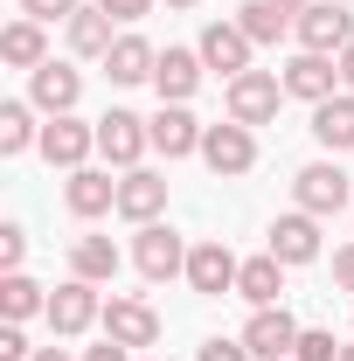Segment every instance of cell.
<instances>
[{"instance_id": "cb8c5ba5", "label": "cell", "mask_w": 354, "mask_h": 361, "mask_svg": "<svg viewBox=\"0 0 354 361\" xmlns=\"http://www.w3.org/2000/svg\"><path fill=\"white\" fill-rule=\"evenodd\" d=\"M236 292H243V299H250V306H278V292H285V264H278V257H250V264L236 271Z\"/></svg>"}, {"instance_id": "7c38bea8", "label": "cell", "mask_w": 354, "mask_h": 361, "mask_svg": "<svg viewBox=\"0 0 354 361\" xmlns=\"http://www.w3.org/2000/svg\"><path fill=\"white\" fill-rule=\"evenodd\" d=\"M90 153H97V126L70 118V111L42 126V160H49V167H70V174H77V167H84Z\"/></svg>"}, {"instance_id": "d590c367", "label": "cell", "mask_w": 354, "mask_h": 361, "mask_svg": "<svg viewBox=\"0 0 354 361\" xmlns=\"http://www.w3.org/2000/svg\"><path fill=\"white\" fill-rule=\"evenodd\" d=\"M133 348H118V341H104V348H84V361H126Z\"/></svg>"}, {"instance_id": "8992f818", "label": "cell", "mask_w": 354, "mask_h": 361, "mask_svg": "<svg viewBox=\"0 0 354 361\" xmlns=\"http://www.w3.org/2000/svg\"><path fill=\"white\" fill-rule=\"evenodd\" d=\"M202 160H209L222 180L250 174V167H257V139H250V126H236V118H229V126H209V133H202Z\"/></svg>"}, {"instance_id": "30bf717a", "label": "cell", "mask_w": 354, "mask_h": 361, "mask_svg": "<svg viewBox=\"0 0 354 361\" xmlns=\"http://www.w3.org/2000/svg\"><path fill=\"white\" fill-rule=\"evenodd\" d=\"M42 319L63 334V341H70V334H84L90 319H104V306H97V285H90V278H70V285H56Z\"/></svg>"}, {"instance_id": "484cf974", "label": "cell", "mask_w": 354, "mask_h": 361, "mask_svg": "<svg viewBox=\"0 0 354 361\" xmlns=\"http://www.w3.org/2000/svg\"><path fill=\"white\" fill-rule=\"evenodd\" d=\"M28 313H49V292L35 285V278L7 271V278H0V319H14V326H21Z\"/></svg>"}, {"instance_id": "b9f144b4", "label": "cell", "mask_w": 354, "mask_h": 361, "mask_svg": "<svg viewBox=\"0 0 354 361\" xmlns=\"http://www.w3.org/2000/svg\"><path fill=\"white\" fill-rule=\"evenodd\" d=\"M334 7H354V0H334Z\"/></svg>"}, {"instance_id": "5bb4252c", "label": "cell", "mask_w": 354, "mask_h": 361, "mask_svg": "<svg viewBox=\"0 0 354 361\" xmlns=\"http://www.w3.org/2000/svg\"><path fill=\"white\" fill-rule=\"evenodd\" d=\"M195 49H202V63H209L216 77H243V70H250V49H257V42H250L236 21H209Z\"/></svg>"}, {"instance_id": "603a6c76", "label": "cell", "mask_w": 354, "mask_h": 361, "mask_svg": "<svg viewBox=\"0 0 354 361\" xmlns=\"http://www.w3.org/2000/svg\"><path fill=\"white\" fill-rule=\"evenodd\" d=\"M111 42H118V35H111V14H104V7H77V14H70V49H77V56H97V63H104Z\"/></svg>"}, {"instance_id": "7a4b0ae2", "label": "cell", "mask_w": 354, "mask_h": 361, "mask_svg": "<svg viewBox=\"0 0 354 361\" xmlns=\"http://www.w3.org/2000/svg\"><path fill=\"white\" fill-rule=\"evenodd\" d=\"M133 264H139V278L167 285V278H181V271H188V243H181L167 223H139V236H133Z\"/></svg>"}, {"instance_id": "ab89813d", "label": "cell", "mask_w": 354, "mask_h": 361, "mask_svg": "<svg viewBox=\"0 0 354 361\" xmlns=\"http://www.w3.org/2000/svg\"><path fill=\"white\" fill-rule=\"evenodd\" d=\"M167 7H195V0H167Z\"/></svg>"}, {"instance_id": "d6a6232c", "label": "cell", "mask_w": 354, "mask_h": 361, "mask_svg": "<svg viewBox=\"0 0 354 361\" xmlns=\"http://www.w3.org/2000/svg\"><path fill=\"white\" fill-rule=\"evenodd\" d=\"M21 250H28V236L21 229H0V271H21Z\"/></svg>"}, {"instance_id": "277c9868", "label": "cell", "mask_w": 354, "mask_h": 361, "mask_svg": "<svg viewBox=\"0 0 354 361\" xmlns=\"http://www.w3.org/2000/svg\"><path fill=\"white\" fill-rule=\"evenodd\" d=\"M292 28H299V49H312V56H341V49L354 42L348 7H334V0H312V7L292 21Z\"/></svg>"}, {"instance_id": "ac0fdd59", "label": "cell", "mask_w": 354, "mask_h": 361, "mask_svg": "<svg viewBox=\"0 0 354 361\" xmlns=\"http://www.w3.org/2000/svg\"><path fill=\"white\" fill-rule=\"evenodd\" d=\"M146 133H153V146H160L167 160H188V153H202V133H209V126H195L188 104H160V118H146Z\"/></svg>"}, {"instance_id": "5b68a950", "label": "cell", "mask_w": 354, "mask_h": 361, "mask_svg": "<svg viewBox=\"0 0 354 361\" xmlns=\"http://www.w3.org/2000/svg\"><path fill=\"white\" fill-rule=\"evenodd\" d=\"M146 146H153V133H146V118H139V111H104V118H97V153H104L111 167H126V174H133Z\"/></svg>"}, {"instance_id": "1f68e13d", "label": "cell", "mask_w": 354, "mask_h": 361, "mask_svg": "<svg viewBox=\"0 0 354 361\" xmlns=\"http://www.w3.org/2000/svg\"><path fill=\"white\" fill-rule=\"evenodd\" d=\"M0 361H35V348L21 341V326H14V319L0 326Z\"/></svg>"}, {"instance_id": "d4e9b609", "label": "cell", "mask_w": 354, "mask_h": 361, "mask_svg": "<svg viewBox=\"0 0 354 361\" xmlns=\"http://www.w3.org/2000/svg\"><path fill=\"white\" fill-rule=\"evenodd\" d=\"M0 56H7L14 70H42V63H49V42H42V21H28V14H21V21H14V28L0 35Z\"/></svg>"}, {"instance_id": "2e32d148", "label": "cell", "mask_w": 354, "mask_h": 361, "mask_svg": "<svg viewBox=\"0 0 354 361\" xmlns=\"http://www.w3.org/2000/svg\"><path fill=\"white\" fill-rule=\"evenodd\" d=\"M160 209H167V174L133 167V174L118 180V216L126 223H160Z\"/></svg>"}, {"instance_id": "60d3db41", "label": "cell", "mask_w": 354, "mask_h": 361, "mask_svg": "<svg viewBox=\"0 0 354 361\" xmlns=\"http://www.w3.org/2000/svg\"><path fill=\"white\" fill-rule=\"evenodd\" d=\"M341 361H354V348H341Z\"/></svg>"}, {"instance_id": "8d00e7d4", "label": "cell", "mask_w": 354, "mask_h": 361, "mask_svg": "<svg viewBox=\"0 0 354 361\" xmlns=\"http://www.w3.org/2000/svg\"><path fill=\"white\" fill-rule=\"evenodd\" d=\"M341 84H348V90H354V42H348V49H341Z\"/></svg>"}, {"instance_id": "f546056e", "label": "cell", "mask_w": 354, "mask_h": 361, "mask_svg": "<svg viewBox=\"0 0 354 361\" xmlns=\"http://www.w3.org/2000/svg\"><path fill=\"white\" fill-rule=\"evenodd\" d=\"M77 7H84V0H21V14H28V21H70Z\"/></svg>"}, {"instance_id": "52a82bcc", "label": "cell", "mask_w": 354, "mask_h": 361, "mask_svg": "<svg viewBox=\"0 0 354 361\" xmlns=\"http://www.w3.org/2000/svg\"><path fill=\"white\" fill-rule=\"evenodd\" d=\"M285 97H306V104H326L334 97V84H341V56H312V49H299L285 70Z\"/></svg>"}, {"instance_id": "7402d4cb", "label": "cell", "mask_w": 354, "mask_h": 361, "mask_svg": "<svg viewBox=\"0 0 354 361\" xmlns=\"http://www.w3.org/2000/svg\"><path fill=\"white\" fill-rule=\"evenodd\" d=\"M118 264H126V257H118V243H111V236H77V243H70V271L90 278V285H111Z\"/></svg>"}, {"instance_id": "9a60e30c", "label": "cell", "mask_w": 354, "mask_h": 361, "mask_svg": "<svg viewBox=\"0 0 354 361\" xmlns=\"http://www.w3.org/2000/svg\"><path fill=\"white\" fill-rule=\"evenodd\" d=\"M202 49H160V63H153V90H160V104H188L195 84H202Z\"/></svg>"}, {"instance_id": "74e56055", "label": "cell", "mask_w": 354, "mask_h": 361, "mask_svg": "<svg viewBox=\"0 0 354 361\" xmlns=\"http://www.w3.org/2000/svg\"><path fill=\"white\" fill-rule=\"evenodd\" d=\"M271 7H278V14H292V21H299V14H306L312 0H271Z\"/></svg>"}, {"instance_id": "9c48e42d", "label": "cell", "mask_w": 354, "mask_h": 361, "mask_svg": "<svg viewBox=\"0 0 354 361\" xmlns=\"http://www.w3.org/2000/svg\"><path fill=\"white\" fill-rule=\"evenodd\" d=\"M104 341H118V348H153L160 341V313L146 306V299H104Z\"/></svg>"}, {"instance_id": "83f0119b", "label": "cell", "mask_w": 354, "mask_h": 361, "mask_svg": "<svg viewBox=\"0 0 354 361\" xmlns=\"http://www.w3.org/2000/svg\"><path fill=\"white\" fill-rule=\"evenodd\" d=\"M35 146V111L28 104H0V153H28Z\"/></svg>"}, {"instance_id": "44dd1931", "label": "cell", "mask_w": 354, "mask_h": 361, "mask_svg": "<svg viewBox=\"0 0 354 361\" xmlns=\"http://www.w3.org/2000/svg\"><path fill=\"white\" fill-rule=\"evenodd\" d=\"M312 139L326 153H348L354 146V90H334L326 104H312Z\"/></svg>"}, {"instance_id": "3957f363", "label": "cell", "mask_w": 354, "mask_h": 361, "mask_svg": "<svg viewBox=\"0 0 354 361\" xmlns=\"http://www.w3.org/2000/svg\"><path fill=\"white\" fill-rule=\"evenodd\" d=\"M299 334H306V326L285 313V306H257L250 326H243V348H250L257 361H292L299 355Z\"/></svg>"}, {"instance_id": "4316f807", "label": "cell", "mask_w": 354, "mask_h": 361, "mask_svg": "<svg viewBox=\"0 0 354 361\" xmlns=\"http://www.w3.org/2000/svg\"><path fill=\"white\" fill-rule=\"evenodd\" d=\"M236 28H243L250 42H278V35L292 28V14H278L271 0H243V7H236Z\"/></svg>"}, {"instance_id": "d6986e66", "label": "cell", "mask_w": 354, "mask_h": 361, "mask_svg": "<svg viewBox=\"0 0 354 361\" xmlns=\"http://www.w3.org/2000/svg\"><path fill=\"white\" fill-rule=\"evenodd\" d=\"M153 63H160V49L146 42V35H118L111 56H104V77L111 84H153Z\"/></svg>"}, {"instance_id": "e575fe53", "label": "cell", "mask_w": 354, "mask_h": 361, "mask_svg": "<svg viewBox=\"0 0 354 361\" xmlns=\"http://www.w3.org/2000/svg\"><path fill=\"white\" fill-rule=\"evenodd\" d=\"M334 285L354 292V243H348V250H334Z\"/></svg>"}, {"instance_id": "f35d334b", "label": "cell", "mask_w": 354, "mask_h": 361, "mask_svg": "<svg viewBox=\"0 0 354 361\" xmlns=\"http://www.w3.org/2000/svg\"><path fill=\"white\" fill-rule=\"evenodd\" d=\"M35 361H70V355H63V348H35Z\"/></svg>"}, {"instance_id": "e0dca14e", "label": "cell", "mask_w": 354, "mask_h": 361, "mask_svg": "<svg viewBox=\"0 0 354 361\" xmlns=\"http://www.w3.org/2000/svg\"><path fill=\"white\" fill-rule=\"evenodd\" d=\"M271 257H278V264H312V257H319V216H306V209L278 216V223H271Z\"/></svg>"}, {"instance_id": "6da1fadb", "label": "cell", "mask_w": 354, "mask_h": 361, "mask_svg": "<svg viewBox=\"0 0 354 361\" xmlns=\"http://www.w3.org/2000/svg\"><path fill=\"white\" fill-rule=\"evenodd\" d=\"M278 104H285V77H278V70H243V77H229V118H236V126H264V118H278Z\"/></svg>"}, {"instance_id": "ffe728a7", "label": "cell", "mask_w": 354, "mask_h": 361, "mask_svg": "<svg viewBox=\"0 0 354 361\" xmlns=\"http://www.w3.org/2000/svg\"><path fill=\"white\" fill-rule=\"evenodd\" d=\"M63 202H70V216H104V209H118V180L97 174V167H77L70 174V188H63Z\"/></svg>"}, {"instance_id": "8fae6325", "label": "cell", "mask_w": 354, "mask_h": 361, "mask_svg": "<svg viewBox=\"0 0 354 361\" xmlns=\"http://www.w3.org/2000/svg\"><path fill=\"white\" fill-rule=\"evenodd\" d=\"M236 257H229V243L222 236H209V243H195L188 250V285L202 292V299H222V292H236Z\"/></svg>"}, {"instance_id": "4dcf8cb0", "label": "cell", "mask_w": 354, "mask_h": 361, "mask_svg": "<svg viewBox=\"0 0 354 361\" xmlns=\"http://www.w3.org/2000/svg\"><path fill=\"white\" fill-rule=\"evenodd\" d=\"M195 361H257V355H250L243 341H222V334H216V341H202V355H195Z\"/></svg>"}, {"instance_id": "ba28073f", "label": "cell", "mask_w": 354, "mask_h": 361, "mask_svg": "<svg viewBox=\"0 0 354 361\" xmlns=\"http://www.w3.org/2000/svg\"><path fill=\"white\" fill-rule=\"evenodd\" d=\"M292 195H299L306 216H334V209H348V174L334 160H312V167L292 174Z\"/></svg>"}, {"instance_id": "f1b7e54d", "label": "cell", "mask_w": 354, "mask_h": 361, "mask_svg": "<svg viewBox=\"0 0 354 361\" xmlns=\"http://www.w3.org/2000/svg\"><path fill=\"white\" fill-rule=\"evenodd\" d=\"M292 361H341V341H334L326 326H306V334H299V355H292Z\"/></svg>"}, {"instance_id": "836d02e7", "label": "cell", "mask_w": 354, "mask_h": 361, "mask_svg": "<svg viewBox=\"0 0 354 361\" xmlns=\"http://www.w3.org/2000/svg\"><path fill=\"white\" fill-rule=\"evenodd\" d=\"M111 21H139V14H153V0H97Z\"/></svg>"}, {"instance_id": "4fadbf2b", "label": "cell", "mask_w": 354, "mask_h": 361, "mask_svg": "<svg viewBox=\"0 0 354 361\" xmlns=\"http://www.w3.org/2000/svg\"><path fill=\"white\" fill-rule=\"evenodd\" d=\"M77 97H84V77H77L70 63H42V70H28V104H35V111L63 118V111H77Z\"/></svg>"}]
</instances>
